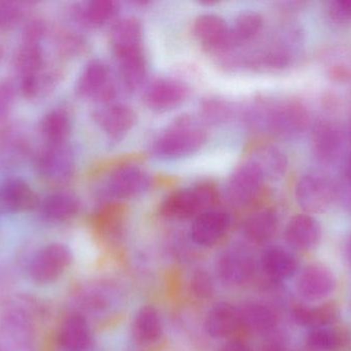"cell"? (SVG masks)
Segmentation results:
<instances>
[{
	"instance_id": "obj_1",
	"label": "cell",
	"mask_w": 351,
	"mask_h": 351,
	"mask_svg": "<svg viewBox=\"0 0 351 351\" xmlns=\"http://www.w3.org/2000/svg\"><path fill=\"white\" fill-rule=\"evenodd\" d=\"M247 119L255 127L266 130L278 137L293 139L308 127L309 113L300 101L284 99L259 103L250 111Z\"/></svg>"
},
{
	"instance_id": "obj_2",
	"label": "cell",
	"mask_w": 351,
	"mask_h": 351,
	"mask_svg": "<svg viewBox=\"0 0 351 351\" xmlns=\"http://www.w3.org/2000/svg\"><path fill=\"white\" fill-rule=\"evenodd\" d=\"M206 131L197 122L181 117L158 136L152 144V152L160 159H180L198 152L206 142Z\"/></svg>"
},
{
	"instance_id": "obj_3",
	"label": "cell",
	"mask_w": 351,
	"mask_h": 351,
	"mask_svg": "<svg viewBox=\"0 0 351 351\" xmlns=\"http://www.w3.org/2000/svg\"><path fill=\"white\" fill-rule=\"evenodd\" d=\"M217 192L210 183H199L191 189L173 192L162 202L160 212L167 218L185 220L208 210L214 205Z\"/></svg>"
},
{
	"instance_id": "obj_4",
	"label": "cell",
	"mask_w": 351,
	"mask_h": 351,
	"mask_svg": "<svg viewBox=\"0 0 351 351\" xmlns=\"http://www.w3.org/2000/svg\"><path fill=\"white\" fill-rule=\"evenodd\" d=\"M71 260L69 247L62 243H51L33 256L29 264V276L36 284H51L61 278Z\"/></svg>"
},
{
	"instance_id": "obj_5",
	"label": "cell",
	"mask_w": 351,
	"mask_h": 351,
	"mask_svg": "<svg viewBox=\"0 0 351 351\" xmlns=\"http://www.w3.org/2000/svg\"><path fill=\"white\" fill-rule=\"evenodd\" d=\"M74 90L80 98L97 99L104 104H109L117 95L108 65L99 59L92 60L84 66Z\"/></svg>"
},
{
	"instance_id": "obj_6",
	"label": "cell",
	"mask_w": 351,
	"mask_h": 351,
	"mask_svg": "<svg viewBox=\"0 0 351 351\" xmlns=\"http://www.w3.org/2000/svg\"><path fill=\"white\" fill-rule=\"evenodd\" d=\"M295 196L305 212L319 214L327 210L337 199V187L322 175H303L297 183Z\"/></svg>"
},
{
	"instance_id": "obj_7",
	"label": "cell",
	"mask_w": 351,
	"mask_h": 351,
	"mask_svg": "<svg viewBox=\"0 0 351 351\" xmlns=\"http://www.w3.org/2000/svg\"><path fill=\"white\" fill-rule=\"evenodd\" d=\"M75 167L74 152L67 142L45 144L36 158L37 172L49 183H65L71 179Z\"/></svg>"
},
{
	"instance_id": "obj_8",
	"label": "cell",
	"mask_w": 351,
	"mask_h": 351,
	"mask_svg": "<svg viewBox=\"0 0 351 351\" xmlns=\"http://www.w3.org/2000/svg\"><path fill=\"white\" fill-rule=\"evenodd\" d=\"M152 183V177L143 169L136 165H123L109 175L105 192L117 199H129L147 192Z\"/></svg>"
},
{
	"instance_id": "obj_9",
	"label": "cell",
	"mask_w": 351,
	"mask_h": 351,
	"mask_svg": "<svg viewBox=\"0 0 351 351\" xmlns=\"http://www.w3.org/2000/svg\"><path fill=\"white\" fill-rule=\"evenodd\" d=\"M264 177L259 169L251 162L239 165L229 177L226 196L231 203L245 206L251 203L263 185Z\"/></svg>"
},
{
	"instance_id": "obj_10",
	"label": "cell",
	"mask_w": 351,
	"mask_h": 351,
	"mask_svg": "<svg viewBox=\"0 0 351 351\" xmlns=\"http://www.w3.org/2000/svg\"><path fill=\"white\" fill-rule=\"evenodd\" d=\"M190 88L175 78L154 80L144 92V102L156 111H168L181 105L189 97Z\"/></svg>"
},
{
	"instance_id": "obj_11",
	"label": "cell",
	"mask_w": 351,
	"mask_h": 351,
	"mask_svg": "<svg viewBox=\"0 0 351 351\" xmlns=\"http://www.w3.org/2000/svg\"><path fill=\"white\" fill-rule=\"evenodd\" d=\"M193 33L204 47L214 51L233 49L230 27L216 14H200L194 21Z\"/></svg>"
},
{
	"instance_id": "obj_12",
	"label": "cell",
	"mask_w": 351,
	"mask_h": 351,
	"mask_svg": "<svg viewBox=\"0 0 351 351\" xmlns=\"http://www.w3.org/2000/svg\"><path fill=\"white\" fill-rule=\"evenodd\" d=\"M336 280L333 272L322 264L307 266L301 273L298 292L307 301L325 300L335 290Z\"/></svg>"
},
{
	"instance_id": "obj_13",
	"label": "cell",
	"mask_w": 351,
	"mask_h": 351,
	"mask_svg": "<svg viewBox=\"0 0 351 351\" xmlns=\"http://www.w3.org/2000/svg\"><path fill=\"white\" fill-rule=\"evenodd\" d=\"M311 144L315 158L323 164H332L341 156L346 138L336 124L322 122L313 130Z\"/></svg>"
},
{
	"instance_id": "obj_14",
	"label": "cell",
	"mask_w": 351,
	"mask_h": 351,
	"mask_svg": "<svg viewBox=\"0 0 351 351\" xmlns=\"http://www.w3.org/2000/svg\"><path fill=\"white\" fill-rule=\"evenodd\" d=\"M95 121L113 139L123 137L135 126L137 115L132 107L109 103L95 111Z\"/></svg>"
},
{
	"instance_id": "obj_15",
	"label": "cell",
	"mask_w": 351,
	"mask_h": 351,
	"mask_svg": "<svg viewBox=\"0 0 351 351\" xmlns=\"http://www.w3.org/2000/svg\"><path fill=\"white\" fill-rule=\"evenodd\" d=\"M39 206L36 192L23 179H8L0 185V212L16 214Z\"/></svg>"
},
{
	"instance_id": "obj_16",
	"label": "cell",
	"mask_w": 351,
	"mask_h": 351,
	"mask_svg": "<svg viewBox=\"0 0 351 351\" xmlns=\"http://www.w3.org/2000/svg\"><path fill=\"white\" fill-rule=\"evenodd\" d=\"M230 226L228 214L220 210H206L194 220L191 227V238L196 245L212 247L226 234Z\"/></svg>"
},
{
	"instance_id": "obj_17",
	"label": "cell",
	"mask_w": 351,
	"mask_h": 351,
	"mask_svg": "<svg viewBox=\"0 0 351 351\" xmlns=\"http://www.w3.org/2000/svg\"><path fill=\"white\" fill-rule=\"evenodd\" d=\"M218 271L223 280L230 284H247L255 272L253 258L239 249H228L221 256Z\"/></svg>"
},
{
	"instance_id": "obj_18",
	"label": "cell",
	"mask_w": 351,
	"mask_h": 351,
	"mask_svg": "<svg viewBox=\"0 0 351 351\" xmlns=\"http://www.w3.org/2000/svg\"><path fill=\"white\" fill-rule=\"evenodd\" d=\"M322 230L319 222L309 214L291 218L285 232L287 242L299 251H309L319 245Z\"/></svg>"
},
{
	"instance_id": "obj_19",
	"label": "cell",
	"mask_w": 351,
	"mask_h": 351,
	"mask_svg": "<svg viewBox=\"0 0 351 351\" xmlns=\"http://www.w3.org/2000/svg\"><path fill=\"white\" fill-rule=\"evenodd\" d=\"M58 343L64 351L88 350L92 334L86 319L78 313L66 317L58 332Z\"/></svg>"
},
{
	"instance_id": "obj_20",
	"label": "cell",
	"mask_w": 351,
	"mask_h": 351,
	"mask_svg": "<svg viewBox=\"0 0 351 351\" xmlns=\"http://www.w3.org/2000/svg\"><path fill=\"white\" fill-rule=\"evenodd\" d=\"M114 55L125 87L131 91L139 89L147 74V62L143 47L117 52Z\"/></svg>"
},
{
	"instance_id": "obj_21",
	"label": "cell",
	"mask_w": 351,
	"mask_h": 351,
	"mask_svg": "<svg viewBox=\"0 0 351 351\" xmlns=\"http://www.w3.org/2000/svg\"><path fill=\"white\" fill-rule=\"evenodd\" d=\"M39 206L43 218L51 223H64L77 216L82 203L71 192L60 191L47 196Z\"/></svg>"
},
{
	"instance_id": "obj_22",
	"label": "cell",
	"mask_w": 351,
	"mask_h": 351,
	"mask_svg": "<svg viewBox=\"0 0 351 351\" xmlns=\"http://www.w3.org/2000/svg\"><path fill=\"white\" fill-rule=\"evenodd\" d=\"M241 325L239 310L230 303L214 305L206 319V333L213 338H225L232 334Z\"/></svg>"
},
{
	"instance_id": "obj_23",
	"label": "cell",
	"mask_w": 351,
	"mask_h": 351,
	"mask_svg": "<svg viewBox=\"0 0 351 351\" xmlns=\"http://www.w3.org/2000/svg\"><path fill=\"white\" fill-rule=\"evenodd\" d=\"M119 5L113 0H92L77 4L72 10L76 22L86 27H100L117 16Z\"/></svg>"
},
{
	"instance_id": "obj_24",
	"label": "cell",
	"mask_w": 351,
	"mask_h": 351,
	"mask_svg": "<svg viewBox=\"0 0 351 351\" xmlns=\"http://www.w3.org/2000/svg\"><path fill=\"white\" fill-rule=\"evenodd\" d=\"M249 161L259 169L264 181H278L288 170L286 154L274 146H264L257 148Z\"/></svg>"
},
{
	"instance_id": "obj_25",
	"label": "cell",
	"mask_w": 351,
	"mask_h": 351,
	"mask_svg": "<svg viewBox=\"0 0 351 351\" xmlns=\"http://www.w3.org/2000/svg\"><path fill=\"white\" fill-rule=\"evenodd\" d=\"M262 266L272 280H286L296 273L298 262L296 258L284 247H271L262 256Z\"/></svg>"
},
{
	"instance_id": "obj_26",
	"label": "cell",
	"mask_w": 351,
	"mask_h": 351,
	"mask_svg": "<svg viewBox=\"0 0 351 351\" xmlns=\"http://www.w3.org/2000/svg\"><path fill=\"white\" fill-rule=\"evenodd\" d=\"M59 82L60 72L45 66L38 71L21 76V92L28 99L45 98L55 91Z\"/></svg>"
},
{
	"instance_id": "obj_27",
	"label": "cell",
	"mask_w": 351,
	"mask_h": 351,
	"mask_svg": "<svg viewBox=\"0 0 351 351\" xmlns=\"http://www.w3.org/2000/svg\"><path fill=\"white\" fill-rule=\"evenodd\" d=\"M39 130L47 144H65L71 133V117L66 109L60 107L51 109L43 115L39 124Z\"/></svg>"
},
{
	"instance_id": "obj_28",
	"label": "cell",
	"mask_w": 351,
	"mask_h": 351,
	"mask_svg": "<svg viewBox=\"0 0 351 351\" xmlns=\"http://www.w3.org/2000/svg\"><path fill=\"white\" fill-rule=\"evenodd\" d=\"M110 41L114 53L142 47V27L139 21L132 16L119 19L111 29Z\"/></svg>"
},
{
	"instance_id": "obj_29",
	"label": "cell",
	"mask_w": 351,
	"mask_h": 351,
	"mask_svg": "<svg viewBox=\"0 0 351 351\" xmlns=\"http://www.w3.org/2000/svg\"><path fill=\"white\" fill-rule=\"evenodd\" d=\"M241 325L254 333H267L278 324V317L269 306L261 303H247L239 310Z\"/></svg>"
},
{
	"instance_id": "obj_30",
	"label": "cell",
	"mask_w": 351,
	"mask_h": 351,
	"mask_svg": "<svg viewBox=\"0 0 351 351\" xmlns=\"http://www.w3.org/2000/svg\"><path fill=\"white\" fill-rule=\"evenodd\" d=\"M278 225V216L274 210H258L245 220V236L253 242H267L276 234Z\"/></svg>"
},
{
	"instance_id": "obj_31",
	"label": "cell",
	"mask_w": 351,
	"mask_h": 351,
	"mask_svg": "<svg viewBox=\"0 0 351 351\" xmlns=\"http://www.w3.org/2000/svg\"><path fill=\"white\" fill-rule=\"evenodd\" d=\"M295 323L302 327L324 328L332 325L338 317L337 308L332 304L317 307L298 305L292 311Z\"/></svg>"
},
{
	"instance_id": "obj_32",
	"label": "cell",
	"mask_w": 351,
	"mask_h": 351,
	"mask_svg": "<svg viewBox=\"0 0 351 351\" xmlns=\"http://www.w3.org/2000/svg\"><path fill=\"white\" fill-rule=\"evenodd\" d=\"M14 65L20 76H27L45 67V49L41 43L22 41L14 57Z\"/></svg>"
},
{
	"instance_id": "obj_33",
	"label": "cell",
	"mask_w": 351,
	"mask_h": 351,
	"mask_svg": "<svg viewBox=\"0 0 351 351\" xmlns=\"http://www.w3.org/2000/svg\"><path fill=\"white\" fill-rule=\"evenodd\" d=\"M263 16L259 12L253 10L241 12L235 19L232 28H230L233 47L251 41L258 36L263 29Z\"/></svg>"
},
{
	"instance_id": "obj_34",
	"label": "cell",
	"mask_w": 351,
	"mask_h": 351,
	"mask_svg": "<svg viewBox=\"0 0 351 351\" xmlns=\"http://www.w3.org/2000/svg\"><path fill=\"white\" fill-rule=\"evenodd\" d=\"M135 333L140 341L154 343L162 333V321L156 309L145 306L136 315Z\"/></svg>"
},
{
	"instance_id": "obj_35",
	"label": "cell",
	"mask_w": 351,
	"mask_h": 351,
	"mask_svg": "<svg viewBox=\"0 0 351 351\" xmlns=\"http://www.w3.org/2000/svg\"><path fill=\"white\" fill-rule=\"evenodd\" d=\"M28 140L18 129H6L0 137V152L4 159L18 160L27 154Z\"/></svg>"
},
{
	"instance_id": "obj_36",
	"label": "cell",
	"mask_w": 351,
	"mask_h": 351,
	"mask_svg": "<svg viewBox=\"0 0 351 351\" xmlns=\"http://www.w3.org/2000/svg\"><path fill=\"white\" fill-rule=\"evenodd\" d=\"M202 117L208 123L222 124L233 115V106L228 101L220 98H208L202 102Z\"/></svg>"
},
{
	"instance_id": "obj_37",
	"label": "cell",
	"mask_w": 351,
	"mask_h": 351,
	"mask_svg": "<svg viewBox=\"0 0 351 351\" xmlns=\"http://www.w3.org/2000/svg\"><path fill=\"white\" fill-rule=\"evenodd\" d=\"M339 332L328 327L315 328L307 336V348L311 351H335Z\"/></svg>"
},
{
	"instance_id": "obj_38",
	"label": "cell",
	"mask_w": 351,
	"mask_h": 351,
	"mask_svg": "<svg viewBox=\"0 0 351 351\" xmlns=\"http://www.w3.org/2000/svg\"><path fill=\"white\" fill-rule=\"evenodd\" d=\"M26 12V5L21 2L0 1V29L14 28L22 22Z\"/></svg>"
},
{
	"instance_id": "obj_39",
	"label": "cell",
	"mask_w": 351,
	"mask_h": 351,
	"mask_svg": "<svg viewBox=\"0 0 351 351\" xmlns=\"http://www.w3.org/2000/svg\"><path fill=\"white\" fill-rule=\"evenodd\" d=\"M191 290L198 299H208L214 293L212 278L206 271H196L191 280Z\"/></svg>"
},
{
	"instance_id": "obj_40",
	"label": "cell",
	"mask_w": 351,
	"mask_h": 351,
	"mask_svg": "<svg viewBox=\"0 0 351 351\" xmlns=\"http://www.w3.org/2000/svg\"><path fill=\"white\" fill-rule=\"evenodd\" d=\"M328 12L336 24H348L351 22V0H335L330 3Z\"/></svg>"
},
{
	"instance_id": "obj_41",
	"label": "cell",
	"mask_w": 351,
	"mask_h": 351,
	"mask_svg": "<svg viewBox=\"0 0 351 351\" xmlns=\"http://www.w3.org/2000/svg\"><path fill=\"white\" fill-rule=\"evenodd\" d=\"M16 91L10 82H0V120L3 119L14 106Z\"/></svg>"
},
{
	"instance_id": "obj_42",
	"label": "cell",
	"mask_w": 351,
	"mask_h": 351,
	"mask_svg": "<svg viewBox=\"0 0 351 351\" xmlns=\"http://www.w3.org/2000/svg\"><path fill=\"white\" fill-rule=\"evenodd\" d=\"M45 32H47V26H45V22L39 19H33V20L28 21L25 25L24 31H23V41L41 43Z\"/></svg>"
},
{
	"instance_id": "obj_43",
	"label": "cell",
	"mask_w": 351,
	"mask_h": 351,
	"mask_svg": "<svg viewBox=\"0 0 351 351\" xmlns=\"http://www.w3.org/2000/svg\"><path fill=\"white\" fill-rule=\"evenodd\" d=\"M59 49L65 55H76L84 49V41L77 35L65 34L60 38Z\"/></svg>"
},
{
	"instance_id": "obj_44",
	"label": "cell",
	"mask_w": 351,
	"mask_h": 351,
	"mask_svg": "<svg viewBox=\"0 0 351 351\" xmlns=\"http://www.w3.org/2000/svg\"><path fill=\"white\" fill-rule=\"evenodd\" d=\"M337 187V198L346 210H351V181L341 177Z\"/></svg>"
},
{
	"instance_id": "obj_45",
	"label": "cell",
	"mask_w": 351,
	"mask_h": 351,
	"mask_svg": "<svg viewBox=\"0 0 351 351\" xmlns=\"http://www.w3.org/2000/svg\"><path fill=\"white\" fill-rule=\"evenodd\" d=\"M219 351H251V350L243 342L230 341L221 346Z\"/></svg>"
},
{
	"instance_id": "obj_46",
	"label": "cell",
	"mask_w": 351,
	"mask_h": 351,
	"mask_svg": "<svg viewBox=\"0 0 351 351\" xmlns=\"http://www.w3.org/2000/svg\"><path fill=\"white\" fill-rule=\"evenodd\" d=\"M342 177H343V179H348V181H351V154L350 155V157H348V160H346Z\"/></svg>"
},
{
	"instance_id": "obj_47",
	"label": "cell",
	"mask_w": 351,
	"mask_h": 351,
	"mask_svg": "<svg viewBox=\"0 0 351 351\" xmlns=\"http://www.w3.org/2000/svg\"><path fill=\"white\" fill-rule=\"evenodd\" d=\"M265 351H290L280 344H271L266 348Z\"/></svg>"
},
{
	"instance_id": "obj_48",
	"label": "cell",
	"mask_w": 351,
	"mask_h": 351,
	"mask_svg": "<svg viewBox=\"0 0 351 351\" xmlns=\"http://www.w3.org/2000/svg\"><path fill=\"white\" fill-rule=\"evenodd\" d=\"M348 256H350V259L351 260V239H350V243H348Z\"/></svg>"
},
{
	"instance_id": "obj_49",
	"label": "cell",
	"mask_w": 351,
	"mask_h": 351,
	"mask_svg": "<svg viewBox=\"0 0 351 351\" xmlns=\"http://www.w3.org/2000/svg\"><path fill=\"white\" fill-rule=\"evenodd\" d=\"M2 58V49H0V60H1Z\"/></svg>"
}]
</instances>
